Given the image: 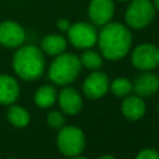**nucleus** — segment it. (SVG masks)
<instances>
[{
    "label": "nucleus",
    "mask_w": 159,
    "mask_h": 159,
    "mask_svg": "<svg viewBox=\"0 0 159 159\" xmlns=\"http://www.w3.org/2000/svg\"><path fill=\"white\" fill-rule=\"evenodd\" d=\"M71 159H87V158H83V157H78V155H77V157H72Z\"/></svg>",
    "instance_id": "obj_25"
},
{
    "label": "nucleus",
    "mask_w": 159,
    "mask_h": 159,
    "mask_svg": "<svg viewBox=\"0 0 159 159\" xmlns=\"http://www.w3.org/2000/svg\"><path fill=\"white\" fill-rule=\"evenodd\" d=\"M86 145L83 132L75 125H63L57 135V147L66 157H77L82 153Z\"/></svg>",
    "instance_id": "obj_5"
},
{
    "label": "nucleus",
    "mask_w": 159,
    "mask_h": 159,
    "mask_svg": "<svg viewBox=\"0 0 159 159\" xmlns=\"http://www.w3.org/2000/svg\"><path fill=\"white\" fill-rule=\"evenodd\" d=\"M153 5H154V9L159 11V0H153Z\"/></svg>",
    "instance_id": "obj_23"
},
{
    "label": "nucleus",
    "mask_w": 159,
    "mask_h": 159,
    "mask_svg": "<svg viewBox=\"0 0 159 159\" xmlns=\"http://www.w3.org/2000/svg\"><path fill=\"white\" fill-rule=\"evenodd\" d=\"M70 26H71V22L67 19L61 17V19L57 20V27H58L60 31H66L67 32V30L70 29Z\"/></svg>",
    "instance_id": "obj_22"
},
{
    "label": "nucleus",
    "mask_w": 159,
    "mask_h": 159,
    "mask_svg": "<svg viewBox=\"0 0 159 159\" xmlns=\"http://www.w3.org/2000/svg\"><path fill=\"white\" fill-rule=\"evenodd\" d=\"M118 1H130V0H118Z\"/></svg>",
    "instance_id": "obj_26"
},
{
    "label": "nucleus",
    "mask_w": 159,
    "mask_h": 159,
    "mask_svg": "<svg viewBox=\"0 0 159 159\" xmlns=\"http://www.w3.org/2000/svg\"><path fill=\"white\" fill-rule=\"evenodd\" d=\"M12 68L15 73L25 81L37 80L45 70L42 50L34 45H21L12 56Z\"/></svg>",
    "instance_id": "obj_2"
},
{
    "label": "nucleus",
    "mask_w": 159,
    "mask_h": 159,
    "mask_svg": "<svg viewBox=\"0 0 159 159\" xmlns=\"http://www.w3.org/2000/svg\"><path fill=\"white\" fill-rule=\"evenodd\" d=\"M135 159H159V152H157L152 148H147V149H143L142 152H139L138 155L135 157Z\"/></svg>",
    "instance_id": "obj_21"
},
{
    "label": "nucleus",
    "mask_w": 159,
    "mask_h": 159,
    "mask_svg": "<svg viewBox=\"0 0 159 159\" xmlns=\"http://www.w3.org/2000/svg\"><path fill=\"white\" fill-rule=\"evenodd\" d=\"M109 89L117 97H125L133 91V83L125 77H117L109 83Z\"/></svg>",
    "instance_id": "obj_19"
},
{
    "label": "nucleus",
    "mask_w": 159,
    "mask_h": 159,
    "mask_svg": "<svg viewBox=\"0 0 159 159\" xmlns=\"http://www.w3.org/2000/svg\"><path fill=\"white\" fill-rule=\"evenodd\" d=\"M67 37L71 45L77 48H91L97 43L98 32L94 29L93 24L80 21L71 24L70 29L67 30Z\"/></svg>",
    "instance_id": "obj_6"
},
{
    "label": "nucleus",
    "mask_w": 159,
    "mask_h": 159,
    "mask_svg": "<svg viewBox=\"0 0 159 159\" xmlns=\"http://www.w3.org/2000/svg\"><path fill=\"white\" fill-rule=\"evenodd\" d=\"M133 89L139 97H149L159 91V77L152 72L139 75L133 83Z\"/></svg>",
    "instance_id": "obj_11"
},
{
    "label": "nucleus",
    "mask_w": 159,
    "mask_h": 159,
    "mask_svg": "<svg viewBox=\"0 0 159 159\" xmlns=\"http://www.w3.org/2000/svg\"><path fill=\"white\" fill-rule=\"evenodd\" d=\"M98 159H116L113 155H109V154H107V155H102V157H99Z\"/></svg>",
    "instance_id": "obj_24"
},
{
    "label": "nucleus",
    "mask_w": 159,
    "mask_h": 159,
    "mask_svg": "<svg viewBox=\"0 0 159 159\" xmlns=\"http://www.w3.org/2000/svg\"><path fill=\"white\" fill-rule=\"evenodd\" d=\"M20 94L17 81L10 76L0 73V104L14 103Z\"/></svg>",
    "instance_id": "obj_13"
},
{
    "label": "nucleus",
    "mask_w": 159,
    "mask_h": 159,
    "mask_svg": "<svg viewBox=\"0 0 159 159\" xmlns=\"http://www.w3.org/2000/svg\"><path fill=\"white\" fill-rule=\"evenodd\" d=\"M47 123L51 128L61 129L65 125V116L58 111H51L47 114Z\"/></svg>",
    "instance_id": "obj_20"
},
{
    "label": "nucleus",
    "mask_w": 159,
    "mask_h": 159,
    "mask_svg": "<svg viewBox=\"0 0 159 159\" xmlns=\"http://www.w3.org/2000/svg\"><path fill=\"white\" fill-rule=\"evenodd\" d=\"M6 117H7L9 122L14 127H17V128L25 127L30 122V114H29V112L25 108L20 107V106H11L7 109Z\"/></svg>",
    "instance_id": "obj_17"
},
{
    "label": "nucleus",
    "mask_w": 159,
    "mask_h": 159,
    "mask_svg": "<svg viewBox=\"0 0 159 159\" xmlns=\"http://www.w3.org/2000/svg\"><path fill=\"white\" fill-rule=\"evenodd\" d=\"M120 111L125 118L138 120L145 113V103L139 96H125L120 104Z\"/></svg>",
    "instance_id": "obj_14"
},
{
    "label": "nucleus",
    "mask_w": 159,
    "mask_h": 159,
    "mask_svg": "<svg viewBox=\"0 0 159 159\" xmlns=\"http://www.w3.org/2000/svg\"><path fill=\"white\" fill-rule=\"evenodd\" d=\"M80 61H81V65L88 70L96 71L102 67V56L97 51L91 50V48H86L82 52Z\"/></svg>",
    "instance_id": "obj_18"
},
{
    "label": "nucleus",
    "mask_w": 159,
    "mask_h": 159,
    "mask_svg": "<svg viewBox=\"0 0 159 159\" xmlns=\"http://www.w3.org/2000/svg\"><path fill=\"white\" fill-rule=\"evenodd\" d=\"M83 93L91 98V99H97L103 97L108 89H109V80L108 76L104 72L101 71H93L83 82L82 84Z\"/></svg>",
    "instance_id": "obj_9"
},
{
    "label": "nucleus",
    "mask_w": 159,
    "mask_h": 159,
    "mask_svg": "<svg viewBox=\"0 0 159 159\" xmlns=\"http://www.w3.org/2000/svg\"><path fill=\"white\" fill-rule=\"evenodd\" d=\"M67 47V40L58 34H50L41 40V50L42 52L50 56H57L65 52Z\"/></svg>",
    "instance_id": "obj_15"
},
{
    "label": "nucleus",
    "mask_w": 159,
    "mask_h": 159,
    "mask_svg": "<svg viewBox=\"0 0 159 159\" xmlns=\"http://www.w3.org/2000/svg\"><path fill=\"white\" fill-rule=\"evenodd\" d=\"M25 41L24 27L12 20L0 22V43L7 48H17Z\"/></svg>",
    "instance_id": "obj_8"
},
{
    "label": "nucleus",
    "mask_w": 159,
    "mask_h": 159,
    "mask_svg": "<svg viewBox=\"0 0 159 159\" xmlns=\"http://www.w3.org/2000/svg\"><path fill=\"white\" fill-rule=\"evenodd\" d=\"M97 43L104 58L117 61L129 52L132 47V34L120 22H108L98 32Z\"/></svg>",
    "instance_id": "obj_1"
},
{
    "label": "nucleus",
    "mask_w": 159,
    "mask_h": 159,
    "mask_svg": "<svg viewBox=\"0 0 159 159\" xmlns=\"http://www.w3.org/2000/svg\"><path fill=\"white\" fill-rule=\"evenodd\" d=\"M81 61L73 53L62 52L56 56L48 68V78L60 86L73 82L81 71Z\"/></svg>",
    "instance_id": "obj_3"
},
{
    "label": "nucleus",
    "mask_w": 159,
    "mask_h": 159,
    "mask_svg": "<svg viewBox=\"0 0 159 159\" xmlns=\"http://www.w3.org/2000/svg\"><path fill=\"white\" fill-rule=\"evenodd\" d=\"M56 98H57V93L55 87L50 84H45L36 91L34 101L40 108H48L55 103Z\"/></svg>",
    "instance_id": "obj_16"
},
{
    "label": "nucleus",
    "mask_w": 159,
    "mask_h": 159,
    "mask_svg": "<svg viewBox=\"0 0 159 159\" xmlns=\"http://www.w3.org/2000/svg\"><path fill=\"white\" fill-rule=\"evenodd\" d=\"M58 103L66 114H77L82 108V97L75 88L67 87L60 92Z\"/></svg>",
    "instance_id": "obj_12"
},
{
    "label": "nucleus",
    "mask_w": 159,
    "mask_h": 159,
    "mask_svg": "<svg viewBox=\"0 0 159 159\" xmlns=\"http://www.w3.org/2000/svg\"><path fill=\"white\" fill-rule=\"evenodd\" d=\"M114 10L113 0H91L88 5V16L93 25L103 26L111 22Z\"/></svg>",
    "instance_id": "obj_10"
},
{
    "label": "nucleus",
    "mask_w": 159,
    "mask_h": 159,
    "mask_svg": "<svg viewBox=\"0 0 159 159\" xmlns=\"http://www.w3.org/2000/svg\"><path fill=\"white\" fill-rule=\"evenodd\" d=\"M125 22L130 29H143L155 17V9L152 0H130L125 10Z\"/></svg>",
    "instance_id": "obj_4"
},
{
    "label": "nucleus",
    "mask_w": 159,
    "mask_h": 159,
    "mask_svg": "<svg viewBox=\"0 0 159 159\" xmlns=\"http://www.w3.org/2000/svg\"><path fill=\"white\" fill-rule=\"evenodd\" d=\"M130 61L140 71L154 70L159 66V47L153 43H140L133 50Z\"/></svg>",
    "instance_id": "obj_7"
}]
</instances>
